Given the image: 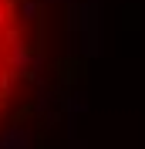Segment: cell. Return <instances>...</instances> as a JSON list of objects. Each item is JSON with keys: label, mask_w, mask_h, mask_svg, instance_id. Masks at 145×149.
Segmentation results:
<instances>
[{"label": "cell", "mask_w": 145, "mask_h": 149, "mask_svg": "<svg viewBox=\"0 0 145 149\" xmlns=\"http://www.w3.org/2000/svg\"><path fill=\"white\" fill-rule=\"evenodd\" d=\"M37 51V24L30 0H0V129L17 112L30 85Z\"/></svg>", "instance_id": "cell-1"}]
</instances>
